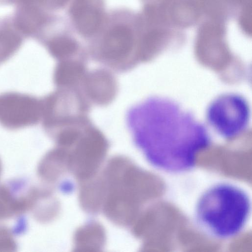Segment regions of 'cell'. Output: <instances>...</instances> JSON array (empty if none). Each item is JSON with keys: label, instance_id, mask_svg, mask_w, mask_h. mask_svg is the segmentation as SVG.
I'll return each mask as SVG.
<instances>
[{"label": "cell", "instance_id": "1", "mask_svg": "<svg viewBox=\"0 0 252 252\" xmlns=\"http://www.w3.org/2000/svg\"><path fill=\"white\" fill-rule=\"evenodd\" d=\"M126 117L136 146L150 164L164 172L191 170L211 143L206 126L169 98L149 97L131 107Z\"/></svg>", "mask_w": 252, "mask_h": 252}, {"label": "cell", "instance_id": "2", "mask_svg": "<svg viewBox=\"0 0 252 252\" xmlns=\"http://www.w3.org/2000/svg\"><path fill=\"white\" fill-rule=\"evenodd\" d=\"M251 211L248 193L236 185L221 182L202 193L195 204L194 217L200 228L209 236L227 240L244 229Z\"/></svg>", "mask_w": 252, "mask_h": 252}, {"label": "cell", "instance_id": "3", "mask_svg": "<svg viewBox=\"0 0 252 252\" xmlns=\"http://www.w3.org/2000/svg\"><path fill=\"white\" fill-rule=\"evenodd\" d=\"M43 127L52 138L58 132L91 121L92 106L77 88H56L42 98Z\"/></svg>", "mask_w": 252, "mask_h": 252}, {"label": "cell", "instance_id": "4", "mask_svg": "<svg viewBox=\"0 0 252 252\" xmlns=\"http://www.w3.org/2000/svg\"><path fill=\"white\" fill-rule=\"evenodd\" d=\"M251 116L246 99L235 93L222 94L209 104L206 113L208 124L220 137L232 140L248 128Z\"/></svg>", "mask_w": 252, "mask_h": 252}, {"label": "cell", "instance_id": "5", "mask_svg": "<svg viewBox=\"0 0 252 252\" xmlns=\"http://www.w3.org/2000/svg\"><path fill=\"white\" fill-rule=\"evenodd\" d=\"M109 146L103 132L93 124L88 126L70 145L63 147L66 153L67 169L76 178L86 180L94 176Z\"/></svg>", "mask_w": 252, "mask_h": 252}, {"label": "cell", "instance_id": "6", "mask_svg": "<svg viewBox=\"0 0 252 252\" xmlns=\"http://www.w3.org/2000/svg\"><path fill=\"white\" fill-rule=\"evenodd\" d=\"M42 98L17 92L0 94V125L10 130L36 125L41 121Z\"/></svg>", "mask_w": 252, "mask_h": 252}, {"label": "cell", "instance_id": "7", "mask_svg": "<svg viewBox=\"0 0 252 252\" xmlns=\"http://www.w3.org/2000/svg\"><path fill=\"white\" fill-rule=\"evenodd\" d=\"M78 88L92 106H105L115 99L118 83L109 70L96 68L87 71Z\"/></svg>", "mask_w": 252, "mask_h": 252}, {"label": "cell", "instance_id": "8", "mask_svg": "<svg viewBox=\"0 0 252 252\" xmlns=\"http://www.w3.org/2000/svg\"><path fill=\"white\" fill-rule=\"evenodd\" d=\"M86 57L58 61L53 72L56 88H77L88 71Z\"/></svg>", "mask_w": 252, "mask_h": 252}, {"label": "cell", "instance_id": "9", "mask_svg": "<svg viewBox=\"0 0 252 252\" xmlns=\"http://www.w3.org/2000/svg\"><path fill=\"white\" fill-rule=\"evenodd\" d=\"M15 248L16 242L10 231L0 226V252H12Z\"/></svg>", "mask_w": 252, "mask_h": 252}, {"label": "cell", "instance_id": "10", "mask_svg": "<svg viewBox=\"0 0 252 252\" xmlns=\"http://www.w3.org/2000/svg\"><path fill=\"white\" fill-rule=\"evenodd\" d=\"M1 172V164L0 161V176Z\"/></svg>", "mask_w": 252, "mask_h": 252}, {"label": "cell", "instance_id": "11", "mask_svg": "<svg viewBox=\"0 0 252 252\" xmlns=\"http://www.w3.org/2000/svg\"><path fill=\"white\" fill-rule=\"evenodd\" d=\"M162 0H159V1H162Z\"/></svg>", "mask_w": 252, "mask_h": 252}]
</instances>
